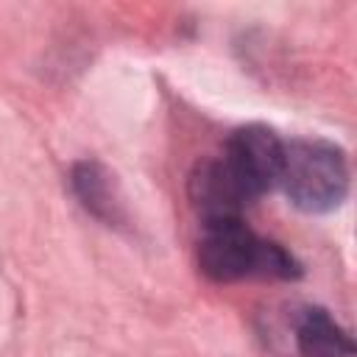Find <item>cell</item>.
I'll use <instances>...</instances> for the list:
<instances>
[{
  "label": "cell",
  "mask_w": 357,
  "mask_h": 357,
  "mask_svg": "<svg viewBox=\"0 0 357 357\" xmlns=\"http://www.w3.org/2000/svg\"><path fill=\"white\" fill-rule=\"evenodd\" d=\"M279 187L301 212H332L349 192L346 153L326 139H290L284 142Z\"/></svg>",
  "instance_id": "cell-1"
},
{
  "label": "cell",
  "mask_w": 357,
  "mask_h": 357,
  "mask_svg": "<svg viewBox=\"0 0 357 357\" xmlns=\"http://www.w3.org/2000/svg\"><path fill=\"white\" fill-rule=\"evenodd\" d=\"M282 156H284V142L268 126L251 123L231 131L220 159L229 165L245 195L254 201L262 192L279 187Z\"/></svg>",
  "instance_id": "cell-2"
},
{
  "label": "cell",
  "mask_w": 357,
  "mask_h": 357,
  "mask_svg": "<svg viewBox=\"0 0 357 357\" xmlns=\"http://www.w3.org/2000/svg\"><path fill=\"white\" fill-rule=\"evenodd\" d=\"M262 237H257L243 218L209 223L204 226V237L198 245V268L212 282H237L245 276H257Z\"/></svg>",
  "instance_id": "cell-3"
},
{
  "label": "cell",
  "mask_w": 357,
  "mask_h": 357,
  "mask_svg": "<svg viewBox=\"0 0 357 357\" xmlns=\"http://www.w3.org/2000/svg\"><path fill=\"white\" fill-rule=\"evenodd\" d=\"M187 195L204 226L237 220L243 218L245 204H251V198L220 156H206L192 165L187 178Z\"/></svg>",
  "instance_id": "cell-4"
},
{
  "label": "cell",
  "mask_w": 357,
  "mask_h": 357,
  "mask_svg": "<svg viewBox=\"0 0 357 357\" xmlns=\"http://www.w3.org/2000/svg\"><path fill=\"white\" fill-rule=\"evenodd\" d=\"M70 184L78 201L84 204L86 212H92L103 223H120L126 218L123 212V198L117 190L114 176L100 165L98 159H81L70 170Z\"/></svg>",
  "instance_id": "cell-5"
},
{
  "label": "cell",
  "mask_w": 357,
  "mask_h": 357,
  "mask_svg": "<svg viewBox=\"0 0 357 357\" xmlns=\"http://www.w3.org/2000/svg\"><path fill=\"white\" fill-rule=\"evenodd\" d=\"M296 343L304 357H351L354 340L321 307H310L296 324Z\"/></svg>",
  "instance_id": "cell-6"
},
{
  "label": "cell",
  "mask_w": 357,
  "mask_h": 357,
  "mask_svg": "<svg viewBox=\"0 0 357 357\" xmlns=\"http://www.w3.org/2000/svg\"><path fill=\"white\" fill-rule=\"evenodd\" d=\"M304 271H301V262L279 243L273 240H265L262 243V254H259V271L257 276H268V279H298Z\"/></svg>",
  "instance_id": "cell-7"
}]
</instances>
